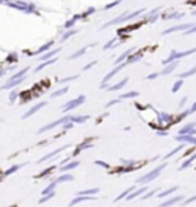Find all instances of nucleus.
Instances as JSON below:
<instances>
[{
	"mask_svg": "<svg viewBox=\"0 0 196 207\" xmlns=\"http://www.w3.org/2000/svg\"><path fill=\"white\" fill-rule=\"evenodd\" d=\"M185 103H187V97H184V98L181 100V103H179V108H182V106H184Z\"/></svg>",
	"mask_w": 196,
	"mask_h": 207,
	"instance_id": "603ef678",
	"label": "nucleus"
},
{
	"mask_svg": "<svg viewBox=\"0 0 196 207\" xmlns=\"http://www.w3.org/2000/svg\"><path fill=\"white\" fill-rule=\"evenodd\" d=\"M74 34H77V31H75V29H71V31H68V32H66V34H65V36L61 37V41L68 40V38L71 37V36H74Z\"/></svg>",
	"mask_w": 196,
	"mask_h": 207,
	"instance_id": "58836bf2",
	"label": "nucleus"
},
{
	"mask_svg": "<svg viewBox=\"0 0 196 207\" xmlns=\"http://www.w3.org/2000/svg\"><path fill=\"white\" fill-rule=\"evenodd\" d=\"M158 192V189H152V190H149V192H144L143 196H141V200H147V198H152L155 193Z\"/></svg>",
	"mask_w": 196,
	"mask_h": 207,
	"instance_id": "2f4dec72",
	"label": "nucleus"
},
{
	"mask_svg": "<svg viewBox=\"0 0 196 207\" xmlns=\"http://www.w3.org/2000/svg\"><path fill=\"white\" fill-rule=\"evenodd\" d=\"M127 81H129V78L126 77V78H123L120 83H117V84H113V86H106L104 89H107V91H120V89H123L126 84H127Z\"/></svg>",
	"mask_w": 196,
	"mask_h": 207,
	"instance_id": "2eb2a0df",
	"label": "nucleus"
},
{
	"mask_svg": "<svg viewBox=\"0 0 196 207\" xmlns=\"http://www.w3.org/2000/svg\"><path fill=\"white\" fill-rule=\"evenodd\" d=\"M66 147H69V146H61V147H58V149H55V151H52V152H51V153H48V155H45V156H41V158H40V160H38L37 163H38V164H41V163H45V161H48L49 158H52V156H55V155H58L60 152H63V151H65V149H66Z\"/></svg>",
	"mask_w": 196,
	"mask_h": 207,
	"instance_id": "9b49d317",
	"label": "nucleus"
},
{
	"mask_svg": "<svg viewBox=\"0 0 196 207\" xmlns=\"http://www.w3.org/2000/svg\"><path fill=\"white\" fill-rule=\"evenodd\" d=\"M55 169V167H49V169H46V170H43V172H41V173H38V175H37V178H43V176H46V175H49V173H51V170H54Z\"/></svg>",
	"mask_w": 196,
	"mask_h": 207,
	"instance_id": "4c0bfd02",
	"label": "nucleus"
},
{
	"mask_svg": "<svg viewBox=\"0 0 196 207\" xmlns=\"http://www.w3.org/2000/svg\"><path fill=\"white\" fill-rule=\"evenodd\" d=\"M57 61V58H49V60H45L43 63H40L38 66L36 68V72H38V71H41L43 68H46V66H49V65H52V63H55Z\"/></svg>",
	"mask_w": 196,
	"mask_h": 207,
	"instance_id": "412c9836",
	"label": "nucleus"
},
{
	"mask_svg": "<svg viewBox=\"0 0 196 207\" xmlns=\"http://www.w3.org/2000/svg\"><path fill=\"white\" fill-rule=\"evenodd\" d=\"M86 49H88V48H81L80 51H77L75 54H72V55L69 57V58H71V60H74V58H78V57H80V55H83V54L86 52Z\"/></svg>",
	"mask_w": 196,
	"mask_h": 207,
	"instance_id": "e433bc0d",
	"label": "nucleus"
},
{
	"mask_svg": "<svg viewBox=\"0 0 196 207\" xmlns=\"http://www.w3.org/2000/svg\"><path fill=\"white\" fill-rule=\"evenodd\" d=\"M133 189H135V186H133V187H130V189H127V190H124L123 193H120V195L117 196V200H115V201H121V200H123V198H126V196H127V195H129V193L133 190Z\"/></svg>",
	"mask_w": 196,
	"mask_h": 207,
	"instance_id": "72a5a7b5",
	"label": "nucleus"
},
{
	"mask_svg": "<svg viewBox=\"0 0 196 207\" xmlns=\"http://www.w3.org/2000/svg\"><path fill=\"white\" fill-rule=\"evenodd\" d=\"M77 19H78V17H74V19H72V20H69V22H68V23L65 25V28H71L72 25L75 23V20H77Z\"/></svg>",
	"mask_w": 196,
	"mask_h": 207,
	"instance_id": "8fccbe9b",
	"label": "nucleus"
},
{
	"mask_svg": "<svg viewBox=\"0 0 196 207\" xmlns=\"http://www.w3.org/2000/svg\"><path fill=\"white\" fill-rule=\"evenodd\" d=\"M54 196H55V192H49V193H46V195H43L40 200H38V204H43V203H46V201H49V200H52Z\"/></svg>",
	"mask_w": 196,
	"mask_h": 207,
	"instance_id": "a878e982",
	"label": "nucleus"
},
{
	"mask_svg": "<svg viewBox=\"0 0 196 207\" xmlns=\"http://www.w3.org/2000/svg\"><path fill=\"white\" fill-rule=\"evenodd\" d=\"M196 74V66H193V68H192V69H189V71H185V72H182V74H179V78H182V80H184V78H187V77H192V75H195Z\"/></svg>",
	"mask_w": 196,
	"mask_h": 207,
	"instance_id": "bb28decb",
	"label": "nucleus"
},
{
	"mask_svg": "<svg viewBox=\"0 0 196 207\" xmlns=\"http://www.w3.org/2000/svg\"><path fill=\"white\" fill-rule=\"evenodd\" d=\"M120 101H123L120 97H118V98H115V100H110L109 103H106V108H110V106H113V104H118Z\"/></svg>",
	"mask_w": 196,
	"mask_h": 207,
	"instance_id": "a19ab883",
	"label": "nucleus"
},
{
	"mask_svg": "<svg viewBox=\"0 0 196 207\" xmlns=\"http://www.w3.org/2000/svg\"><path fill=\"white\" fill-rule=\"evenodd\" d=\"M95 164H97V166H101V167H106V169H109V167H110L109 164H106V163H103V161H98V160L95 161Z\"/></svg>",
	"mask_w": 196,
	"mask_h": 207,
	"instance_id": "49530a36",
	"label": "nucleus"
},
{
	"mask_svg": "<svg viewBox=\"0 0 196 207\" xmlns=\"http://www.w3.org/2000/svg\"><path fill=\"white\" fill-rule=\"evenodd\" d=\"M179 65L178 60H175V61H172V63H169V65H165V68L162 69L160 72V75H169V74H172L175 69H176V66Z\"/></svg>",
	"mask_w": 196,
	"mask_h": 207,
	"instance_id": "f8f14e48",
	"label": "nucleus"
},
{
	"mask_svg": "<svg viewBox=\"0 0 196 207\" xmlns=\"http://www.w3.org/2000/svg\"><path fill=\"white\" fill-rule=\"evenodd\" d=\"M141 12H144V9H138V11L132 12V14H121V16H118L117 19L110 20V22H107L106 25H103V26H101V29H106V28H109L110 25H115V23H121V22H127V20L135 19V17H138Z\"/></svg>",
	"mask_w": 196,
	"mask_h": 207,
	"instance_id": "7ed1b4c3",
	"label": "nucleus"
},
{
	"mask_svg": "<svg viewBox=\"0 0 196 207\" xmlns=\"http://www.w3.org/2000/svg\"><path fill=\"white\" fill-rule=\"evenodd\" d=\"M84 101H86V97H84V95H80V97L74 98V100H71V101H68L66 104H63V111H65V112H68V111H72V109H75V108L81 106V104H83Z\"/></svg>",
	"mask_w": 196,
	"mask_h": 207,
	"instance_id": "20e7f679",
	"label": "nucleus"
},
{
	"mask_svg": "<svg viewBox=\"0 0 196 207\" xmlns=\"http://www.w3.org/2000/svg\"><path fill=\"white\" fill-rule=\"evenodd\" d=\"M132 52H133V48H132V49H127L124 54H121V55L117 58V61H113V63H115V65H120V63H123L124 60H127V58H129V55H130Z\"/></svg>",
	"mask_w": 196,
	"mask_h": 207,
	"instance_id": "aec40b11",
	"label": "nucleus"
},
{
	"mask_svg": "<svg viewBox=\"0 0 196 207\" xmlns=\"http://www.w3.org/2000/svg\"><path fill=\"white\" fill-rule=\"evenodd\" d=\"M68 91H69V86H65V88H61V89H58V91L52 92V94H51V97H52V98H55V97H60V95L66 94Z\"/></svg>",
	"mask_w": 196,
	"mask_h": 207,
	"instance_id": "c85d7f7f",
	"label": "nucleus"
},
{
	"mask_svg": "<svg viewBox=\"0 0 196 207\" xmlns=\"http://www.w3.org/2000/svg\"><path fill=\"white\" fill-rule=\"evenodd\" d=\"M196 133V123H189L184 128L179 129V135H195Z\"/></svg>",
	"mask_w": 196,
	"mask_h": 207,
	"instance_id": "6e6552de",
	"label": "nucleus"
},
{
	"mask_svg": "<svg viewBox=\"0 0 196 207\" xmlns=\"http://www.w3.org/2000/svg\"><path fill=\"white\" fill-rule=\"evenodd\" d=\"M66 121H71V115H66V117H63V118H60V120H57V121H54V123H49V124L43 126L41 129H38V133H43V132H46V131H51V129L57 128V126H60V124H63V123H66Z\"/></svg>",
	"mask_w": 196,
	"mask_h": 207,
	"instance_id": "39448f33",
	"label": "nucleus"
},
{
	"mask_svg": "<svg viewBox=\"0 0 196 207\" xmlns=\"http://www.w3.org/2000/svg\"><path fill=\"white\" fill-rule=\"evenodd\" d=\"M115 40H117V38L113 37V38H112V40H110V41H107L106 45H104V48H103V49H104V51H107V49H109V48H110V46L113 45V41H115Z\"/></svg>",
	"mask_w": 196,
	"mask_h": 207,
	"instance_id": "c03bdc74",
	"label": "nucleus"
},
{
	"mask_svg": "<svg viewBox=\"0 0 196 207\" xmlns=\"http://www.w3.org/2000/svg\"><path fill=\"white\" fill-rule=\"evenodd\" d=\"M75 78H78V75H72V77H66V78H61V83H68V81H72V80H75Z\"/></svg>",
	"mask_w": 196,
	"mask_h": 207,
	"instance_id": "37998d69",
	"label": "nucleus"
},
{
	"mask_svg": "<svg viewBox=\"0 0 196 207\" xmlns=\"http://www.w3.org/2000/svg\"><path fill=\"white\" fill-rule=\"evenodd\" d=\"M78 166H80V161H68L66 164L60 166V172H68V170L75 169V167H78Z\"/></svg>",
	"mask_w": 196,
	"mask_h": 207,
	"instance_id": "dca6fc26",
	"label": "nucleus"
},
{
	"mask_svg": "<svg viewBox=\"0 0 196 207\" xmlns=\"http://www.w3.org/2000/svg\"><path fill=\"white\" fill-rule=\"evenodd\" d=\"M182 84H184V80H182V78H179L178 81L173 84V88H172V92H173V94H175V92H178L179 89H181V86H182Z\"/></svg>",
	"mask_w": 196,
	"mask_h": 207,
	"instance_id": "473e14b6",
	"label": "nucleus"
},
{
	"mask_svg": "<svg viewBox=\"0 0 196 207\" xmlns=\"http://www.w3.org/2000/svg\"><path fill=\"white\" fill-rule=\"evenodd\" d=\"M156 77H160V72H155V74H150V75H147L146 78H147V80H153V78H156Z\"/></svg>",
	"mask_w": 196,
	"mask_h": 207,
	"instance_id": "3c124183",
	"label": "nucleus"
},
{
	"mask_svg": "<svg viewBox=\"0 0 196 207\" xmlns=\"http://www.w3.org/2000/svg\"><path fill=\"white\" fill-rule=\"evenodd\" d=\"M195 201H196V195L195 196L187 198V200H182V204H184V206H189V204H192V203H195Z\"/></svg>",
	"mask_w": 196,
	"mask_h": 207,
	"instance_id": "ea45409f",
	"label": "nucleus"
},
{
	"mask_svg": "<svg viewBox=\"0 0 196 207\" xmlns=\"http://www.w3.org/2000/svg\"><path fill=\"white\" fill-rule=\"evenodd\" d=\"M52 43H54V41H48L46 45H43V46H41V48H40V49L37 51L36 54H41V52H45V51H48V48H51V46H52Z\"/></svg>",
	"mask_w": 196,
	"mask_h": 207,
	"instance_id": "c9c22d12",
	"label": "nucleus"
},
{
	"mask_svg": "<svg viewBox=\"0 0 196 207\" xmlns=\"http://www.w3.org/2000/svg\"><path fill=\"white\" fill-rule=\"evenodd\" d=\"M16 98H17V91L11 92V97H9V101H11V103H14V101H16Z\"/></svg>",
	"mask_w": 196,
	"mask_h": 207,
	"instance_id": "09e8293b",
	"label": "nucleus"
},
{
	"mask_svg": "<svg viewBox=\"0 0 196 207\" xmlns=\"http://www.w3.org/2000/svg\"><path fill=\"white\" fill-rule=\"evenodd\" d=\"M45 106H46V101H40V103H37L36 106H32V108H31V109H29L26 113H23V117H22V118H23V120L29 118L31 115H34L37 111H40V109H41V108H45Z\"/></svg>",
	"mask_w": 196,
	"mask_h": 207,
	"instance_id": "9d476101",
	"label": "nucleus"
},
{
	"mask_svg": "<svg viewBox=\"0 0 196 207\" xmlns=\"http://www.w3.org/2000/svg\"><path fill=\"white\" fill-rule=\"evenodd\" d=\"M158 135H160V137H165V135H167V132H165V131H158Z\"/></svg>",
	"mask_w": 196,
	"mask_h": 207,
	"instance_id": "5fc2aeb1",
	"label": "nucleus"
},
{
	"mask_svg": "<svg viewBox=\"0 0 196 207\" xmlns=\"http://www.w3.org/2000/svg\"><path fill=\"white\" fill-rule=\"evenodd\" d=\"M89 120V115H80V117H71V121L74 123H86Z\"/></svg>",
	"mask_w": 196,
	"mask_h": 207,
	"instance_id": "393cba45",
	"label": "nucleus"
},
{
	"mask_svg": "<svg viewBox=\"0 0 196 207\" xmlns=\"http://www.w3.org/2000/svg\"><path fill=\"white\" fill-rule=\"evenodd\" d=\"M196 160V155H192L190 158H187V161H184L181 166H179V170H184V169H187L189 166H192V163Z\"/></svg>",
	"mask_w": 196,
	"mask_h": 207,
	"instance_id": "5701e85b",
	"label": "nucleus"
},
{
	"mask_svg": "<svg viewBox=\"0 0 196 207\" xmlns=\"http://www.w3.org/2000/svg\"><path fill=\"white\" fill-rule=\"evenodd\" d=\"M165 166H167V163H162V164H160L158 167H155L152 172H149V173H146L144 176H141V178H140L136 183H138V184H143V183H150V181H153L155 178H158V176H160V173L164 169H165Z\"/></svg>",
	"mask_w": 196,
	"mask_h": 207,
	"instance_id": "f257e3e1",
	"label": "nucleus"
},
{
	"mask_svg": "<svg viewBox=\"0 0 196 207\" xmlns=\"http://www.w3.org/2000/svg\"><path fill=\"white\" fill-rule=\"evenodd\" d=\"M184 200V195H178V196H173V198H170V200H167V201H164L162 204H160V207H170V206H175V204H178Z\"/></svg>",
	"mask_w": 196,
	"mask_h": 207,
	"instance_id": "ddd939ff",
	"label": "nucleus"
},
{
	"mask_svg": "<svg viewBox=\"0 0 196 207\" xmlns=\"http://www.w3.org/2000/svg\"><path fill=\"white\" fill-rule=\"evenodd\" d=\"M68 181H74V176H72L71 173H63V175H60L58 178H55V183H57V184H60V183H68Z\"/></svg>",
	"mask_w": 196,
	"mask_h": 207,
	"instance_id": "f3484780",
	"label": "nucleus"
},
{
	"mask_svg": "<svg viewBox=\"0 0 196 207\" xmlns=\"http://www.w3.org/2000/svg\"><path fill=\"white\" fill-rule=\"evenodd\" d=\"M193 23H185V25H176V26H172V28H169V29H165L162 34L164 36H167V34H172V32H178V31H185V29H189L190 26H192Z\"/></svg>",
	"mask_w": 196,
	"mask_h": 207,
	"instance_id": "0eeeda50",
	"label": "nucleus"
},
{
	"mask_svg": "<svg viewBox=\"0 0 196 207\" xmlns=\"http://www.w3.org/2000/svg\"><path fill=\"white\" fill-rule=\"evenodd\" d=\"M140 92H136V91H130V92H126V94H121L120 95V98L121 100H126V98H135V97H138Z\"/></svg>",
	"mask_w": 196,
	"mask_h": 207,
	"instance_id": "cd10ccee",
	"label": "nucleus"
},
{
	"mask_svg": "<svg viewBox=\"0 0 196 207\" xmlns=\"http://www.w3.org/2000/svg\"><path fill=\"white\" fill-rule=\"evenodd\" d=\"M100 192V189H88V190H81V192H78V195H97Z\"/></svg>",
	"mask_w": 196,
	"mask_h": 207,
	"instance_id": "c756f323",
	"label": "nucleus"
},
{
	"mask_svg": "<svg viewBox=\"0 0 196 207\" xmlns=\"http://www.w3.org/2000/svg\"><path fill=\"white\" fill-rule=\"evenodd\" d=\"M90 200H95V196H86V195H78V196H75V198L72 200L71 203H69V207L77 206V204H80V203H83V201H90Z\"/></svg>",
	"mask_w": 196,
	"mask_h": 207,
	"instance_id": "4468645a",
	"label": "nucleus"
},
{
	"mask_svg": "<svg viewBox=\"0 0 196 207\" xmlns=\"http://www.w3.org/2000/svg\"><path fill=\"white\" fill-rule=\"evenodd\" d=\"M89 147H92V138H90V140H86L83 144H80V146L74 151V155H78V153L83 151V149H89Z\"/></svg>",
	"mask_w": 196,
	"mask_h": 207,
	"instance_id": "a211bd4d",
	"label": "nucleus"
},
{
	"mask_svg": "<svg viewBox=\"0 0 196 207\" xmlns=\"http://www.w3.org/2000/svg\"><path fill=\"white\" fill-rule=\"evenodd\" d=\"M97 65V61H90L89 65H86V66H83V71H88V69H90L92 66H95Z\"/></svg>",
	"mask_w": 196,
	"mask_h": 207,
	"instance_id": "de8ad7c7",
	"label": "nucleus"
},
{
	"mask_svg": "<svg viewBox=\"0 0 196 207\" xmlns=\"http://www.w3.org/2000/svg\"><path fill=\"white\" fill-rule=\"evenodd\" d=\"M195 52H196V48H192V49H189V51H181V52L175 51V49H172L170 55L162 61V65H169V63H172V61H175V60L184 58V57H189V55H192V54H195Z\"/></svg>",
	"mask_w": 196,
	"mask_h": 207,
	"instance_id": "f03ea898",
	"label": "nucleus"
},
{
	"mask_svg": "<svg viewBox=\"0 0 196 207\" xmlns=\"http://www.w3.org/2000/svg\"><path fill=\"white\" fill-rule=\"evenodd\" d=\"M192 14H193V16H195V17H196V9H195V11H193V12H192Z\"/></svg>",
	"mask_w": 196,
	"mask_h": 207,
	"instance_id": "4d7b16f0",
	"label": "nucleus"
},
{
	"mask_svg": "<svg viewBox=\"0 0 196 207\" xmlns=\"http://www.w3.org/2000/svg\"><path fill=\"white\" fill-rule=\"evenodd\" d=\"M72 124H74V123H68V124H65V129H69V128H72Z\"/></svg>",
	"mask_w": 196,
	"mask_h": 207,
	"instance_id": "6e6d98bb",
	"label": "nucleus"
},
{
	"mask_svg": "<svg viewBox=\"0 0 196 207\" xmlns=\"http://www.w3.org/2000/svg\"><path fill=\"white\" fill-rule=\"evenodd\" d=\"M193 32H196V26H195V25H192L189 29H185V31H184V36H189V34H193Z\"/></svg>",
	"mask_w": 196,
	"mask_h": 207,
	"instance_id": "79ce46f5",
	"label": "nucleus"
},
{
	"mask_svg": "<svg viewBox=\"0 0 196 207\" xmlns=\"http://www.w3.org/2000/svg\"><path fill=\"white\" fill-rule=\"evenodd\" d=\"M126 65H129V63H127V61H123V63H120V65H117V66H115V68H113V69H112V71H110V72H109V74H107V75L104 77V78H103V81H101V84H106L107 81H109V80L112 78V77H115V75H117V72H120V71H123V68H124Z\"/></svg>",
	"mask_w": 196,
	"mask_h": 207,
	"instance_id": "423d86ee",
	"label": "nucleus"
},
{
	"mask_svg": "<svg viewBox=\"0 0 196 207\" xmlns=\"http://www.w3.org/2000/svg\"><path fill=\"white\" fill-rule=\"evenodd\" d=\"M55 187H57V183H55V181H52V183H51V184H49L48 187L43 189L41 195H46V193H49V192H54V190H55Z\"/></svg>",
	"mask_w": 196,
	"mask_h": 207,
	"instance_id": "7c9ffc66",
	"label": "nucleus"
},
{
	"mask_svg": "<svg viewBox=\"0 0 196 207\" xmlns=\"http://www.w3.org/2000/svg\"><path fill=\"white\" fill-rule=\"evenodd\" d=\"M189 111H190V113H195L196 112V103H193V106H192Z\"/></svg>",
	"mask_w": 196,
	"mask_h": 207,
	"instance_id": "864d4df0",
	"label": "nucleus"
},
{
	"mask_svg": "<svg viewBox=\"0 0 196 207\" xmlns=\"http://www.w3.org/2000/svg\"><path fill=\"white\" fill-rule=\"evenodd\" d=\"M23 166H25V164H14L12 167H9V169L6 170V172H3V175H5V176H9V175H12L14 172H17V170H20L22 167H23Z\"/></svg>",
	"mask_w": 196,
	"mask_h": 207,
	"instance_id": "4be33fe9",
	"label": "nucleus"
},
{
	"mask_svg": "<svg viewBox=\"0 0 196 207\" xmlns=\"http://www.w3.org/2000/svg\"><path fill=\"white\" fill-rule=\"evenodd\" d=\"M178 190V187L176 186H173V187H170V189H165V190H162V192H158V198H165V196H169V195H172L173 192H176Z\"/></svg>",
	"mask_w": 196,
	"mask_h": 207,
	"instance_id": "6ab92c4d",
	"label": "nucleus"
},
{
	"mask_svg": "<svg viewBox=\"0 0 196 207\" xmlns=\"http://www.w3.org/2000/svg\"><path fill=\"white\" fill-rule=\"evenodd\" d=\"M184 147H185V144H184V143H182V144H179L178 147H175L173 151H170V152H169V153H167V155L164 156V160H167V158H170V156H173V155H176V153H178L179 151H182Z\"/></svg>",
	"mask_w": 196,
	"mask_h": 207,
	"instance_id": "b1692460",
	"label": "nucleus"
},
{
	"mask_svg": "<svg viewBox=\"0 0 196 207\" xmlns=\"http://www.w3.org/2000/svg\"><path fill=\"white\" fill-rule=\"evenodd\" d=\"M120 2H121V0H117V2H113V3H109V5H106V6H104V9H110V8L117 6V5H118Z\"/></svg>",
	"mask_w": 196,
	"mask_h": 207,
	"instance_id": "a18cd8bd",
	"label": "nucleus"
},
{
	"mask_svg": "<svg viewBox=\"0 0 196 207\" xmlns=\"http://www.w3.org/2000/svg\"><path fill=\"white\" fill-rule=\"evenodd\" d=\"M58 51H60V49H52L51 52H48V54H45V55L41 57V60H49V58H52V57L55 55V54H57Z\"/></svg>",
	"mask_w": 196,
	"mask_h": 207,
	"instance_id": "f704fd0d",
	"label": "nucleus"
},
{
	"mask_svg": "<svg viewBox=\"0 0 196 207\" xmlns=\"http://www.w3.org/2000/svg\"><path fill=\"white\" fill-rule=\"evenodd\" d=\"M176 141L184 143V144H195L196 146V137L195 135H178Z\"/></svg>",
	"mask_w": 196,
	"mask_h": 207,
	"instance_id": "1a4fd4ad",
	"label": "nucleus"
}]
</instances>
